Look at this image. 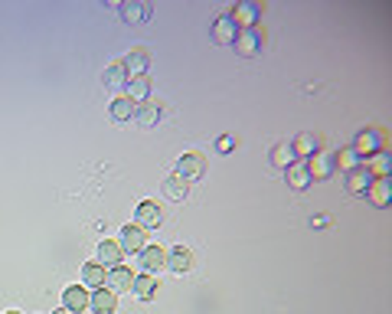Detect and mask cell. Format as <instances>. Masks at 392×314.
<instances>
[{
  "instance_id": "19",
  "label": "cell",
  "mask_w": 392,
  "mask_h": 314,
  "mask_svg": "<svg viewBox=\"0 0 392 314\" xmlns=\"http://www.w3.org/2000/svg\"><path fill=\"white\" fill-rule=\"evenodd\" d=\"M118 245H121V252H141V249L148 245V239H144V229H141V226H125V229H121V239H118Z\"/></svg>"
},
{
  "instance_id": "15",
  "label": "cell",
  "mask_w": 392,
  "mask_h": 314,
  "mask_svg": "<svg viewBox=\"0 0 392 314\" xmlns=\"http://www.w3.org/2000/svg\"><path fill=\"white\" fill-rule=\"evenodd\" d=\"M127 79H131V76H127L125 62H112V66L105 69V76H102V82H105V89H108V92H121V89L127 85Z\"/></svg>"
},
{
  "instance_id": "3",
  "label": "cell",
  "mask_w": 392,
  "mask_h": 314,
  "mask_svg": "<svg viewBox=\"0 0 392 314\" xmlns=\"http://www.w3.org/2000/svg\"><path fill=\"white\" fill-rule=\"evenodd\" d=\"M206 174V157L199 151H186L180 154V161H177V177H184L186 184H193L199 177Z\"/></svg>"
},
{
  "instance_id": "16",
  "label": "cell",
  "mask_w": 392,
  "mask_h": 314,
  "mask_svg": "<svg viewBox=\"0 0 392 314\" xmlns=\"http://www.w3.org/2000/svg\"><path fill=\"white\" fill-rule=\"evenodd\" d=\"M167 268H170V272H177V275H186V272L193 268V252H190V249H184V245L170 249V252H167Z\"/></svg>"
},
{
  "instance_id": "4",
  "label": "cell",
  "mask_w": 392,
  "mask_h": 314,
  "mask_svg": "<svg viewBox=\"0 0 392 314\" xmlns=\"http://www.w3.org/2000/svg\"><path fill=\"white\" fill-rule=\"evenodd\" d=\"M308 171H311L314 180H327V177H334L337 174L334 151H317L314 157H308Z\"/></svg>"
},
{
  "instance_id": "6",
  "label": "cell",
  "mask_w": 392,
  "mask_h": 314,
  "mask_svg": "<svg viewBox=\"0 0 392 314\" xmlns=\"http://www.w3.org/2000/svg\"><path fill=\"white\" fill-rule=\"evenodd\" d=\"M229 17L239 30H245V26H258V20H262V3H235V10H232Z\"/></svg>"
},
{
  "instance_id": "18",
  "label": "cell",
  "mask_w": 392,
  "mask_h": 314,
  "mask_svg": "<svg viewBox=\"0 0 392 314\" xmlns=\"http://www.w3.org/2000/svg\"><path fill=\"white\" fill-rule=\"evenodd\" d=\"M89 308H92L95 314H115L118 311V295L115 291H108V288H95Z\"/></svg>"
},
{
  "instance_id": "27",
  "label": "cell",
  "mask_w": 392,
  "mask_h": 314,
  "mask_svg": "<svg viewBox=\"0 0 392 314\" xmlns=\"http://www.w3.org/2000/svg\"><path fill=\"white\" fill-rule=\"evenodd\" d=\"M366 171L373 177H389V171H392V157L386 151H380V154H373V157H366Z\"/></svg>"
},
{
  "instance_id": "28",
  "label": "cell",
  "mask_w": 392,
  "mask_h": 314,
  "mask_svg": "<svg viewBox=\"0 0 392 314\" xmlns=\"http://www.w3.org/2000/svg\"><path fill=\"white\" fill-rule=\"evenodd\" d=\"M334 161H337V171H340V174H350V171H353V167H359V154L353 151V148H344V151H337L334 154Z\"/></svg>"
},
{
  "instance_id": "23",
  "label": "cell",
  "mask_w": 392,
  "mask_h": 314,
  "mask_svg": "<svg viewBox=\"0 0 392 314\" xmlns=\"http://www.w3.org/2000/svg\"><path fill=\"white\" fill-rule=\"evenodd\" d=\"M366 197L376 203V207H386L389 203V197H392V180L389 177H376L373 180V186L366 190Z\"/></svg>"
},
{
  "instance_id": "12",
  "label": "cell",
  "mask_w": 392,
  "mask_h": 314,
  "mask_svg": "<svg viewBox=\"0 0 392 314\" xmlns=\"http://www.w3.org/2000/svg\"><path fill=\"white\" fill-rule=\"evenodd\" d=\"M118 13H121V20H125V24L138 26V24H144V20L150 17V3H144V0H131V3H121Z\"/></svg>"
},
{
  "instance_id": "33",
  "label": "cell",
  "mask_w": 392,
  "mask_h": 314,
  "mask_svg": "<svg viewBox=\"0 0 392 314\" xmlns=\"http://www.w3.org/2000/svg\"><path fill=\"white\" fill-rule=\"evenodd\" d=\"M53 314H72V311H66V308H62V311H53Z\"/></svg>"
},
{
  "instance_id": "5",
  "label": "cell",
  "mask_w": 392,
  "mask_h": 314,
  "mask_svg": "<svg viewBox=\"0 0 392 314\" xmlns=\"http://www.w3.org/2000/svg\"><path fill=\"white\" fill-rule=\"evenodd\" d=\"M138 262L144 268V275H154V272L167 268V249H161V245H144L138 252Z\"/></svg>"
},
{
  "instance_id": "26",
  "label": "cell",
  "mask_w": 392,
  "mask_h": 314,
  "mask_svg": "<svg viewBox=\"0 0 392 314\" xmlns=\"http://www.w3.org/2000/svg\"><path fill=\"white\" fill-rule=\"evenodd\" d=\"M118 262H121V245L105 239V243L98 245V265H102V268H115Z\"/></svg>"
},
{
  "instance_id": "29",
  "label": "cell",
  "mask_w": 392,
  "mask_h": 314,
  "mask_svg": "<svg viewBox=\"0 0 392 314\" xmlns=\"http://www.w3.org/2000/svg\"><path fill=\"white\" fill-rule=\"evenodd\" d=\"M271 164H275L278 171H288L291 164H294V151H291V144H275V148H271Z\"/></svg>"
},
{
  "instance_id": "14",
  "label": "cell",
  "mask_w": 392,
  "mask_h": 314,
  "mask_svg": "<svg viewBox=\"0 0 392 314\" xmlns=\"http://www.w3.org/2000/svg\"><path fill=\"white\" fill-rule=\"evenodd\" d=\"M285 177H288V186H291V190H308V186L314 184L311 171H308V161H294L288 171H285Z\"/></svg>"
},
{
  "instance_id": "34",
  "label": "cell",
  "mask_w": 392,
  "mask_h": 314,
  "mask_svg": "<svg viewBox=\"0 0 392 314\" xmlns=\"http://www.w3.org/2000/svg\"><path fill=\"white\" fill-rule=\"evenodd\" d=\"M10 314H20V311H10Z\"/></svg>"
},
{
  "instance_id": "11",
  "label": "cell",
  "mask_w": 392,
  "mask_h": 314,
  "mask_svg": "<svg viewBox=\"0 0 392 314\" xmlns=\"http://www.w3.org/2000/svg\"><path fill=\"white\" fill-rule=\"evenodd\" d=\"M161 223H163L161 207H157L154 200H144L138 207V223H134V226H141V229H157Z\"/></svg>"
},
{
  "instance_id": "31",
  "label": "cell",
  "mask_w": 392,
  "mask_h": 314,
  "mask_svg": "<svg viewBox=\"0 0 392 314\" xmlns=\"http://www.w3.org/2000/svg\"><path fill=\"white\" fill-rule=\"evenodd\" d=\"M216 148H220V151H232V148H235V138H229V134H226V138L216 141Z\"/></svg>"
},
{
  "instance_id": "1",
  "label": "cell",
  "mask_w": 392,
  "mask_h": 314,
  "mask_svg": "<svg viewBox=\"0 0 392 314\" xmlns=\"http://www.w3.org/2000/svg\"><path fill=\"white\" fill-rule=\"evenodd\" d=\"M350 148L359 154V161H363V157H373V154L386 151V131L382 128H363Z\"/></svg>"
},
{
  "instance_id": "9",
  "label": "cell",
  "mask_w": 392,
  "mask_h": 314,
  "mask_svg": "<svg viewBox=\"0 0 392 314\" xmlns=\"http://www.w3.org/2000/svg\"><path fill=\"white\" fill-rule=\"evenodd\" d=\"M373 180H376V177L366 171V164H359V167H353V171L346 174V190H350V193H357V197H363L369 186H373Z\"/></svg>"
},
{
  "instance_id": "2",
  "label": "cell",
  "mask_w": 392,
  "mask_h": 314,
  "mask_svg": "<svg viewBox=\"0 0 392 314\" xmlns=\"http://www.w3.org/2000/svg\"><path fill=\"white\" fill-rule=\"evenodd\" d=\"M235 53L245 59H252L262 53V46H265V36H262V30L258 26H245V30H239V36H235Z\"/></svg>"
},
{
  "instance_id": "30",
  "label": "cell",
  "mask_w": 392,
  "mask_h": 314,
  "mask_svg": "<svg viewBox=\"0 0 392 314\" xmlns=\"http://www.w3.org/2000/svg\"><path fill=\"white\" fill-rule=\"evenodd\" d=\"M82 279H85L89 288H105V268L98 265V262H89L85 272H82Z\"/></svg>"
},
{
  "instance_id": "21",
  "label": "cell",
  "mask_w": 392,
  "mask_h": 314,
  "mask_svg": "<svg viewBox=\"0 0 392 314\" xmlns=\"http://www.w3.org/2000/svg\"><path fill=\"white\" fill-rule=\"evenodd\" d=\"M186 193H190V184H186L184 177H177L170 174L167 180H163V197L170 200V203H184Z\"/></svg>"
},
{
  "instance_id": "8",
  "label": "cell",
  "mask_w": 392,
  "mask_h": 314,
  "mask_svg": "<svg viewBox=\"0 0 392 314\" xmlns=\"http://www.w3.org/2000/svg\"><path fill=\"white\" fill-rule=\"evenodd\" d=\"M291 151H294V157L308 161V157H314V154L321 151V138H317L314 131H301L298 138L291 141Z\"/></svg>"
},
{
  "instance_id": "13",
  "label": "cell",
  "mask_w": 392,
  "mask_h": 314,
  "mask_svg": "<svg viewBox=\"0 0 392 314\" xmlns=\"http://www.w3.org/2000/svg\"><path fill=\"white\" fill-rule=\"evenodd\" d=\"M131 285H134V275H131V268L125 265H115L108 275H105V288L108 291H131Z\"/></svg>"
},
{
  "instance_id": "22",
  "label": "cell",
  "mask_w": 392,
  "mask_h": 314,
  "mask_svg": "<svg viewBox=\"0 0 392 314\" xmlns=\"http://www.w3.org/2000/svg\"><path fill=\"white\" fill-rule=\"evenodd\" d=\"M161 115H163V108L157 102H141L138 112H134V118H138L141 128H154V125L161 121Z\"/></svg>"
},
{
  "instance_id": "24",
  "label": "cell",
  "mask_w": 392,
  "mask_h": 314,
  "mask_svg": "<svg viewBox=\"0 0 392 314\" xmlns=\"http://www.w3.org/2000/svg\"><path fill=\"white\" fill-rule=\"evenodd\" d=\"M108 112H112V118H115V121H131V118H134V112H138V105L131 102L127 95H118Z\"/></svg>"
},
{
  "instance_id": "10",
  "label": "cell",
  "mask_w": 392,
  "mask_h": 314,
  "mask_svg": "<svg viewBox=\"0 0 392 314\" xmlns=\"http://www.w3.org/2000/svg\"><path fill=\"white\" fill-rule=\"evenodd\" d=\"M121 62H125V69H127V76H131V79H134V76H148L150 53H148V49H141V46H134L125 59H121Z\"/></svg>"
},
{
  "instance_id": "7",
  "label": "cell",
  "mask_w": 392,
  "mask_h": 314,
  "mask_svg": "<svg viewBox=\"0 0 392 314\" xmlns=\"http://www.w3.org/2000/svg\"><path fill=\"white\" fill-rule=\"evenodd\" d=\"M235 36H239V26L232 24L229 13H222V17L213 20V40H216L220 46H232V43H235Z\"/></svg>"
},
{
  "instance_id": "17",
  "label": "cell",
  "mask_w": 392,
  "mask_h": 314,
  "mask_svg": "<svg viewBox=\"0 0 392 314\" xmlns=\"http://www.w3.org/2000/svg\"><path fill=\"white\" fill-rule=\"evenodd\" d=\"M89 302H92V295L85 288H79V285L66 288V295H62V304H66V311H72V314H82L89 308Z\"/></svg>"
},
{
  "instance_id": "20",
  "label": "cell",
  "mask_w": 392,
  "mask_h": 314,
  "mask_svg": "<svg viewBox=\"0 0 392 314\" xmlns=\"http://www.w3.org/2000/svg\"><path fill=\"white\" fill-rule=\"evenodd\" d=\"M127 98H131V102L134 105H141V102H150V79L148 76H134V79H127Z\"/></svg>"
},
{
  "instance_id": "32",
  "label": "cell",
  "mask_w": 392,
  "mask_h": 314,
  "mask_svg": "<svg viewBox=\"0 0 392 314\" xmlns=\"http://www.w3.org/2000/svg\"><path fill=\"white\" fill-rule=\"evenodd\" d=\"M327 223H330V220H327V216H314V220H311V226H317V229H323Z\"/></svg>"
},
{
  "instance_id": "25",
  "label": "cell",
  "mask_w": 392,
  "mask_h": 314,
  "mask_svg": "<svg viewBox=\"0 0 392 314\" xmlns=\"http://www.w3.org/2000/svg\"><path fill=\"white\" fill-rule=\"evenodd\" d=\"M131 291L138 295L141 302H150V298L157 295V279H154V275H134V285H131Z\"/></svg>"
}]
</instances>
